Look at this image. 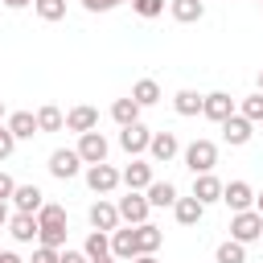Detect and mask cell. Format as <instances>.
Instances as JSON below:
<instances>
[{"mask_svg": "<svg viewBox=\"0 0 263 263\" xmlns=\"http://www.w3.org/2000/svg\"><path fill=\"white\" fill-rule=\"evenodd\" d=\"M82 255H86L90 263H103V259H111V234H103V230H90V234H86V242H82Z\"/></svg>", "mask_w": 263, "mask_h": 263, "instance_id": "obj_20", "label": "cell"}, {"mask_svg": "<svg viewBox=\"0 0 263 263\" xmlns=\"http://www.w3.org/2000/svg\"><path fill=\"white\" fill-rule=\"evenodd\" d=\"M119 177H123V185H127V189L144 193V189L152 185V164H148V160H132V164H127Z\"/></svg>", "mask_w": 263, "mask_h": 263, "instance_id": "obj_19", "label": "cell"}, {"mask_svg": "<svg viewBox=\"0 0 263 263\" xmlns=\"http://www.w3.org/2000/svg\"><path fill=\"white\" fill-rule=\"evenodd\" d=\"M168 12H173V21L193 25V21L205 16V4H201V0H168Z\"/></svg>", "mask_w": 263, "mask_h": 263, "instance_id": "obj_25", "label": "cell"}, {"mask_svg": "<svg viewBox=\"0 0 263 263\" xmlns=\"http://www.w3.org/2000/svg\"><path fill=\"white\" fill-rule=\"evenodd\" d=\"M86 185H90L95 193H111L115 185H123V177H119V168H111V164H86Z\"/></svg>", "mask_w": 263, "mask_h": 263, "instance_id": "obj_10", "label": "cell"}, {"mask_svg": "<svg viewBox=\"0 0 263 263\" xmlns=\"http://www.w3.org/2000/svg\"><path fill=\"white\" fill-rule=\"evenodd\" d=\"M140 111H144V107H140V103H136L132 95H127V99H115V103H111V119H115L119 127H132V123H140Z\"/></svg>", "mask_w": 263, "mask_h": 263, "instance_id": "obj_21", "label": "cell"}, {"mask_svg": "<svg viewBox=\"0 0 263 263\" xmlns=\"http://www.w3.org/2000/svg\"><path fill=\"white\" fill-rule=\"evenodd\" d=\"M132 263H156V255H136Z\"/></svg>", "mask_w": 263, "mask_h": 263, "instance_id": "obj_41", "label": "cell"}, {"mask_svg": "<svg viewBox=\"0 0 263 263\" xmlns=\"http://www.w3.org/2000/svg\"><path fill=\"white\" fill-rule=\"evenodd\" d=\"M132 99H136L140 107H152V103H160V86H156L152 78H140V82L132 86Z\"/></svg>", "mask_w": 263, "mask_h": 263, "instance_id": "obj_28", "label": "cell"}, {"mask_svg": "<svg viewBox=\"0 0 263 263\" xmlns=\"http://www.w3.org/2000/svg\"><path fill=\"white\" fill-rule=\"evenodd\" d=\"M259 242H263V238H259Z\"/></svg>", "mask_w": 263, "mask_h": 263, "instance_id": "obj_50", "label": "cell"}, {"mask_svg": "<svg viewBox=\"0 0 263 263\" xmlns=\"http://www.w3.org/2000/svg\"><path fill=\"white\" fill-rule=\"evenodd\" d=\"M148 144H152V132H148L144 123L119 127V148H123L127 156H140V152H148Z\"/></svg>", "mask_w": 263, "mask_h": 263, "instance_id": "obj_9", "label": "cell"}, {"mask_svg": "<svg viewBox=\"0 0 263 263\" xmlns=\"http://www.w3.org/2000/svg\"><path fill=\"white\" fill-rule=\"evenodd\" d=\"M66 127H70V132H78V136L99 132V107H86V103L70 107V111H66Z\"/></svg>", "mask_w": 263, "mask_h": 263, "instance_id": "obj_8", "label": "cell"}, {"mask_svg": "<svg viewBox=\"0 0 263 263\" xmlns=\"http://www.w3.org/2000/svg\"><path fill=\"white\" fill-rule=\"evenodd\" d=\"M115 205H119V218H123L127 226H144V222H148V210H152L148 197L136 193V189H127V197H119Z\"/></svg>", "mask_w": 263, "mask_h": 263, "instance_id": "obj_5", "label": "cell"}, {"mask_svg": "<svg viewBox=\"0 0 263 263\" xmlns=\"http://www.w3.org/2000/svg\"><path fill=\"white\" fill-rule=\"evenodd\" d=\"M16 152V136L8 132V123H0V160H8Z\"/></svg>", "mask_w": 263, "mask_h": 263, "instance_id": "obj_34", "label": "cell"}, {"mask_svg": "<svg viewBox=\"0 0 263 263\" xmlns=\"http://www.w3.org/2000/svg\"><path fill=\"white\" fill-rule=\"evenodd\" d=\"M119 4H123V0H119Z\"/></svg>", "mask_w": 263, "mask_h": 263, "instance_id": "obj_48", "label": "cell"}, {"mask_svg": "<svg viewBox=\"0 0 263 263\" xmlns=\"http://www.w3.org/2000/svg\"><path fill=\"white\" fill-rule=\"evenodd\" d=\"M8 222H12V214H8V201H0V230H8Z\"/></svg>", "mask_w": 263, "mask_h": 263, "instance_id": "obj_39", "label": "cell"}, {"mask_svg": "<svg viewBox=\"0 0 263 263\" xmlns=\"http://www.w3.org/2000/svg\"><path fill=\"white\" fill-rule=\"evenodd\" d=\"M4 4H8V8H25V0H4Z\"/></svg>", "mask_w": 263, "mask_h": 263, "instance_id": "obj_42", "label": "cell"}, {"mask_svg": "<svg viewBox=\"0 0 263 263\" xmlns=\"http://www.w3.org/2000/svg\"><path fill=\"white\" fill-rule=\"evenodd\" d=\"M8 132H12L16 140H33L41 127H37V115H33V111H12V115H8Z\"/></svg>", "mask_w": 263, "mask_h": 263, "instance_id": "obj_22", "label": "cell"}, {"mask_svg": "<svg viewBox=\"0 0 263 263\" xmlns=\"http://www.w3.org/2000/svg\"><path fill=\"white\" fill-rule=\"evenodd\" d=\"M177 152H181V140H177V132H156V136H152V144H148V156H152L156 164H168Z\"/></svg>", "mask_w": 263, "mask_h": 263, "instance_id": "obj_11", "label": "cell"}, {"mask_svg": "<svg viewBox=\"0 0 263 263\" xmlns=\"http://www.w3.org/2000/svg\"><path fill=\"white\" fill-rule=\"evenodd\" d=\"M119 222H123V218H119V205H111V201H95V205H90V226H95V230L115 234Z\"/></svg>", "mask_w": 263, "mask_h": 263, "instance_id": "obj_13", "label": "cell"}, {"mask_svg": "<svg viewBox=\"0 0 263 263\" xmlns=\"http://www.w3.org/2000/svg\"><path fill=\"white\" fill-rule=\"evenodd\" d=\"M201 4H205V0H201Z\"/></svg>", "mask_w": 263, "mask_h": 263, "instance_id": "obj_49", "label": "cell"}, {"mask_svg": "<svg viewBox=\"0 0 263 263\" xmlns=\"http://www.w3.org/2000/svg\"><path fill=\"white\" fill-rule=\"evenodd\" d=\"M115 4H119V0H82V8H86V12H111Z\"/></svg>", "mask_w": 263, "mask_h": 263, "instance_id": "obj_36", "label": "cell"}, {"mask_svg": "<svg viewBox=\"0 0 263 263\" xmlns=\"http://www.w3.org/2000/svg\"><path fill=\"white\" fill-rule=\"evenodd\" d=\"M37 127H41V132H62V127H66V115H62L58 107H41V111H37Z\"/></svg>", "mask_w": 263, "mask_h": 263, "instance_id": "obj_30", "label": "cell"}, {"mask_svg": "<svg viewBox=\"0 0 263 263\" xmlns=\"http://www.w3.org/2000/svg\"><path fill=\"white\" fill-rule=\"evenodd\" d=\"M62 263H90V259H86L82 251H70V247H66V251H62Z\"/></svg>", "mask_w": 263, "mask_h": 263, "instance_id": "obj_38", "label": "cell"}, {"mask_svg": "<svg viewBox=\"0 0 263 263\" xmlns=\"http://www.w3.org/2000/svg\"><path fill=\"white\" fill-rule=\"evenodd\" d=\"M222 136H226V144H234V148H242V144H247V140L255 136V123H251L247 115H238V111H234V115H230V119L222 123Z\"/></svg>", "mask_w": 263, "mask_h": 263, "instance_id": "obj_15", "label": "cell"}, {"mask_svg": "<svg viewBox=\"0 0 263 263\" xmlns=\"http://www.w3.org/2000/svg\"><path fill=\"white\" fill-rule=\"evenodd\" d=\"M103 263H119V259H103Z\"/></svg>", "mask_w": 263, "mask_h": 263, "instance_id": "obj_46", "label": "cell"}, {"mask_svg": "<svg viewBox=\"0 0 263 263\" xmlns=\"http://www.w3.org/2000/svg\"><path fill=\"white\" fill-rule=\"evenodd\" d=\"M29 263H62V251H53V247H37Z\"/></svg>", "mask_w": 263, "mask_h": 263, "instance_id": "obj_35", "label": "cell"}, {"mask_svg": "<svg viewBox=\"0 0 263 263\" xmlns=\"http://www.w3.org/2000/svg\"><path fill=\"white\" fill-rule=\"evenodd\" d=\"M78 156H82V164H107V136L103 132L78 136Z\"/></svg>", "mask_w": 263, "mask_h": 263, "instance_id": "obj_6", "label": "cell"}, {"mask_svg": "<svg viewBox=\"0 0 263 263\" xmlns=\"http://www.w3.org/2000/svg\"><path fill=\"white\" fill-rule=\"evenodd\" d=\"M140 255V247H136V226H123V230H115L111 234V259H119V263H132Z\"/></svg>", "mask_w": 263, "mask_h": 263, "instance_id": "obj_14", "label": "cell"}, {"mask_svg": "<svg viewBox=\"0 0 263 263\" xmlns=\"http://www.w3.org/2000/svg\"><path fill=\"white\" fill-rule=\"evenodd\" d=\"M259 90H263V70H259Z\"/></svg>", "mask_w": 263, "mask_h": 263, "instance_id": "obj_44", "label": "cell"}, {"mask_svg": "<svg viewBox=\"0 0 263 263\" xmlns=\"http://www.w3.org/2000/svg\"><path fill=\"white\" fill-rule=\"evenodd\" d=\"M132 8H136L140 16H148V21H152V16H160V12H164V0H132Z\"/></svg>", "mask_w": 263, "mask_h": 263, "instance_id": "obj_33", "label": "cell"}, {"mask_svg": "<svg viewBox=\"0 0 263 263\" xmlns=\"http://www.w3.org/2000/svg\"><path fill=\"white\" fill-rule=\"evenodd\" d=\"M8 234H12L16 242H33V238H41V222H37V214H12Z\"/></svg>", "mask_w": 263, "mask_h": 263, "instance_id": "obj_18", "label": "cell"}, {"mask_svg": "<svg viewBox=\"0 0 263 263\" xmlns=\"http://www.w3.org/2000/svg\"><path fill=\"white\" fill-rule=\"evenodd\" d=\"M222 189H226V185H222L214 173H197V177H193V197H197L201 205H214V201H222Z\"/></svg>", "mask_w": 263, "mask_h": 263, "instance_id": "obj_16", "label": "cell"}, {"mask_svg": "<svg viewBox=\"0 0 263 263\" xmlns=\"http://www.w3.org/2000/svg\"><path fill=\"white\" fill-rule=\"evenodd\" d=\"M160 242H164L160 226H152V222L136 226V247H140V255H156V247H160Z\"/></svg>", "mask_w": 263, "mask_h": 263, "instance_id": "obj_26", "label": "cell"}, {"mask_svg": "<svg viewBox=\"0 0 263 263\" xmlns=\"http://www.w3.org/2000/svg\"><path fill=\"white\" fill-rule=\"evenodd\" d=\"M12 193H16V181H12L8 173H0V201H8Z\"/></svg>", "mask_w": 263, "mask_h": 263, "instance_id": "obj_37", "label": "cell"}, {"mask_svg": "<svg viewBox=\"0 0 263 263\" xmlns=\"http://www.w3.org/2000/svg\"><path fill=\"white\" fill-rule=\"evenodd\" d=\"M78 173H82V156H78V148H53V152H49V177L70 181V177H78Z\"/></svg>", "mask_w": 263, "mask_h": 263, "instance_id": "obj_4", "label": "cell"}, {"mask_svg": "<svg viewBox=\"0 0 263 263\" xmlns=\"http://www.w3.org/2000/svg\"><path fill=\"white\" fill-rule=\"evenodd\" d=\"M230 238L234 242H259L263 238V214L259 210H242V214H234L230 218Z\"/></svg>", "mask_w": 263, "mask_h": 263, "instance_id": "obj_2", "label": "cell"}, {"mask_svg": "<svg viewBox=\"0 0 263 263\" xmlns=\"http://www.w3.org/2000/svg\"><path fill=\"white\" fill-rule=\"evenodd\" d=\"M37 222H41V247L62 251V242H66V210L53 205V201H45L41 214H37Z\"/></svg>", "mask_w": 263, "mask_h": 263, "instance_id": "obj_1", "label": "cell"}, {"mask_svg": "<svg viewBox=\"0 0 263 263\" xmlns=\"http://www.w3.org/2000/svg\"><path fill=\"white\" fill-rule=\"evenodd\" d=\"M33 8H37L41 21H62L66 16V0H33Z\"/></svg>", "mask_w": 263, "mask_h": 263, "instance_id": "obj_31", "label": "cell"}, {"mask_svg": "<svg viewBox=\"0 0 263 263\" xmlns=\"http://www.w3.org/2000/svg\"><path fill=\"white\" fill-rule=\"evenodd\" d=\"M0 119H4V103H0Z\"/></svg>", "mask_w": 263, "mask_h": 263, "instance_id": "obj_45", "label": "cell"}, {"mask_svg": "<svg viewBox=\"0 0 263 263\" xmlns=\"http://www.w3.org/2000/svg\"><path fill=\"white\" fill-rule=\"evenodd\" d=\"M185 164L193 168V177H197V173H214V164H218V144H214V140H193V144L185 148Z\"/></svg>", "mask_w": 263, "mask_h": 263, "instance_id": "obj_3", "label": "cell"}, {"mask_svg": "<svg viewBox=\"0 0 263 263\" xmlns=\"http://www.w3.org/2000/svg\"><path fill=\"white\" fill-rule=\"evenodd\" d=\"M0 263H25V259H21L16 251H0Z\"/></svg>", "mask_w": 263, "mask_h": 263, "instance_id": "obj_40", "label": "cell"}, {"mask_svg": "<svg viewBox=\"0 0 263 263\" xmlns=\"http://www.w3.org/2000/svg\"><path fill=\"white\" fill-rule=\"evenodd\" d=\"M201 103H205V95H197V90H177L173 95V111L177 115H201Z\"/></svg>", "mask_w": 263, "mask_h": 263, "instance_id": "obj_27", "label": "cell"}, {"mask_svg": "<svg viewBox=\"0 0 263 263\" xmlns=\"http://www.w3.org/2000/svg\"><path fill=\"white\" fill-rule=\"evenodd\" d=\"M255 210H259V214H263V193H259V197H255Z\"/></svg>", "mask_w": 263, "mask_h": 263, "instance_id": "obj_43", "label": "cell"}, {"mask_svg": "<svg viewBox=\"0 0 263 263\" xmlns=\"http://www.w3.org/2000/svg\"><path fill=\"white\" fill-rule=\"evenodd\" d=\"M222 201H226L234 214H242V210H255V189H251L247 181H230V185L222 189Z\"/></svg>", "mask_w": 263, "mask_h": 263, "instance_id": "obj_12", "label": "cell"}, {"mask_svg": "<svg viewBox=\"0 0 263 263\" xmlns=\"http://www.w3.org/2000/svg\"><path fill=\"white\" fill-rule=\"evenodd\" d=\"M144 197H148V205H156V210L177 205V185H173V181H152V185L144 189Z\"/></svg>", "mask_w": 263, "mask_h": 263, "instance_id": "obj_23", "label": "cell"}, {"mask_svg": "<svg viewBox=\"0 0 263 263\" xmlns=\"http://www.w3.org/2000/svg\"><path fill=\"white\" fill-rule=\"evenodd\" d=\"M214 263H247V247H242V242H234V238H226V242L218 247Z\"/></svg>", "mask_w": 263, "mask_h": 263, "instance_id": "obj_29", "label": "cell"}, {"mask_svg": "<svg viewBox=\"0 0 263 263\" xmlns=\"http://www.w3.org/2000/svg\"><path fill=\"white\" fill-rule=\"evenodd\" d=\"M12 205H16V214H41V205H45V193H41L37 185H16V193H12Z\"/></svg>", "mask_w": 263, "mask_h": 263, "instance_id": "obj_17", "label": "cell"}, {"mask_svg": "<svg viewBox=\"0 0 263 263\" xmlns=\"http://www.w3.org/2000/svg\"><path fill=\"white\" fill-rule=\"evenodd\" d=\"M25 4H33V0H25Z\"/></svg>", "mask_w": 263, "mask_h": 263, "instance_id": "obj_47", "label": "cell"}, {"mask_svg": "<svg viewBox=\"0 0 263 263\" xmlns=\"http://www.w3.org/2000/svg\"><path fill=\"white\" fill-rule=\"evenodd\" d=\"M173 214H177V222H181V226H197V222H201V214H205V205L189 193V197H177Z\"/></svg>", "mask_w": 263, "mask_h": 263, "instance_id": "obj_24", "label": "cell"}, {"mask_svg": "<svg viewBox=\"0 0 263 263\" xmlns=\"http://www.w3.org/2000/svg\"><path fill=\"white\" fill-rule=\"evenodd\" d=\"M238 115H247L251 123H263V90L247 95V99H242V111H238Z\"/></svg>", "mask_w": 263, "mask_h": 263, "instance_id": "obj_32", "label": "cell"}, {"mask_svg": "<svg viewBox=\"0 0 263 263\" xmlns=\"http://www.w3.org/2000/svg\"><path fill=\"white\" fill-rule=\"evenodd\" d=\"M201 115H205V119H214V123H226V119L234 115V99H230L226 90H210V95H205V103H201Z\"/></svg>", "mask_w": 263, "mask_h": 263, "instance_id": "obj_7", "label": "cell"}]
</instances>
